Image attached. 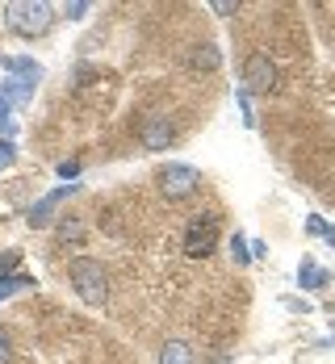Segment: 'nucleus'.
Returning a JSON list of instances; mask_svg holds the SVG:
<instances>
[{
    "instance_id": "obj_1",
    "label": "nucleus",
    "mask_w": 335,
    "mask_h": 364,
    "mask_svg": "<svg viewBox=\"0 0 335 364\" xmlns=\"http://www.w3.org/2000/svg\"><path fill=\"white\" fill-rule=\"evenodd\" d=\"M0 63H4V72H13L4 80V88H0V97L9 101V105H26L30 97H34V88L42 84V63H34L30 55H0Z\"/></svg>"
},
{
    "instance_id": "obj_2",
    "label": "nucleus",
    "mask_w": 335,
    "mask_h": 364,
    "mask_svg": "<svg viewBox=\"0 0 335 364\" xmlns=\"http://www.w3.org/2000/svg\"><path fill=\"white\" fill-rule=\"evenodd\" d=\"M4 26L17 38H42L55 26V4H46V0H13V4H4Z\"/></svg>"
},
{
    "instance_id": "obj_3",
    "label": "nucleus",
    "mask_w": 335,
    "mask_h": 364,
    "mask_svg": "<svg viewBox=\"0 0 335 364\" xmlns=\"http://www.w3.org/2000/svg\"><path fill=\"white\" fill-rule=\"evenodd\" d=\"M68 277H72V289L84 297V306H105V297H110V281H105L101 259H92V255H75L72 264H68Z\"/></svg>"
},
{
    "instance_id": "obj_4",
    "label": "nucleus",
    "mask_w": 335,
    "mask_h": 364,
    "mask_svg": "<svg viewBox=\"0 0 335 364\" xmlns=\"http://www.w3.org/2000/svg\"><path fill=\"white\" fill-rule=\"evenodd\" d=\"M218 230H223L218 214H197V218L188 222V230H185V255H193V259L214 255V247H218Z\"/></svg>"
},
{
    "instance_id": "obj_5",
    "label": "nucleus",
    "mask_w": 335,
    "mask_h": 364,
    "mask_svg": "<svg viewBox=\"0 0 335 364\" xmlns=\"http://www.w3.org/2000/svg\"><path fill=\"white\" fill-rule=\"evenodd\" d=\"M197 184H201V176H197V168H188V164H168V168H159V188H164L168 201L193 197Z\"/></svg>"
},
{
    "instance_id": "obj_6",
    "label": "nucleus",
    "mask_w": 335,
    "mask_h": 364,
    "mask_svg": "<svg viewBox=\"0 0 335 364\" xmlns=\"http://www.w3.org/2000/svg\"><path fill=\"white\" fill-rule=\"evenodd\" d=\"M281 84V75H277V63L256 50V55H248V63H243V92H272Z\"/></svg>"
},
{
    "instance_id": "obj_7",
    "label": "nucleus",
    "mask_w": 335,
    "mask_h": 364,
    "mask_svg": "<svg viewBox=\"0 0 335 364\" xmlns=\"http://www.w3.org/2000/svg\"><path fill=\"white\" fill-rule=\"evenodd\" d=\"M75 193H80V184H75V181L59 184L55 193H46V197L38 201L34 210H30V226H46V222L59 214V205H68V197H75Z\"/></svg>"
},
{
    "instance_id": "obj_8",
    "label": "nucleus",
    "mask_w": 335,
    "mask_h": 364,
    "mask_svg": "<svg viewBox=\"0 0 335 364\" xmlns=\"http://www.w3.org/2000/svg\"><path fill=\"white\" fill-rule=\"evenodd\" d=\"M327 281H331V272H327L323 264H314V259H302L298 264V285L302 289L319 293V289H327Z\"/></svg>"
},
{
    "instance_id": "obj_9",
    "label": "nucleus",
    "mask_w": 335,
    "mask_h": 364,
    "mask_svg": "<svg viewBox=\"0 0 335 364\" xmlns=\"http://www.w3.org/2000/svg\"><path fill=\"white\" fill-rule=\"evenodd\" d=\"M172 143V122L168 117H151L147 126H143V146H151V151H159V146Z\"/></svg>"
},
{
    "instance_id": "obj_10",
    "label": "nucleus",
    "mask_w": 335,
    "mask_h": 364,
    "mask_svg": "<svg viewBox=\"0 0 335 364\" xmlns=\"http://www.w3.org/2000/svg\"><path fill=\"white\" fill-rule=\"evenodd\" d=\"M159 364H193V352H188V343H181V339L164 343V352H159Z\"/></svg>"
},
{
    "instance_id": "obj_11",
    "label": "nucleus",
    "mask_w": 335,
    "mask_h": 364,
    "mask_svg": "<svg viewBox=\"0 0 335 364\" xmlns=\"http://www.w3.org/2000/svg\"><path fill=\"white\" fill-rule=\"evenodd\" d=\"M193 68H206V72H214V68H218V46H214V42H201V46L193 50Z\"/></svg>"
},
{
    "instance_id": "obj_12",
    "label": "nucleus",
    "mask_w": 335,
    "mask_h": 364,
    "mask_svg": "<svg viewBox=\"0 0 335 364\" xmlns=\"http://www.w3.org/2000/svg\"><path fill=\"white\" fill-rule=\"evenodd\" d=\"M21 289H34V277H26V272H17V277H9V281H0V301L4 297H13V293Z\"/></svg>"
},
{
    "instance_id": "obj_13",
    "label": "nucleus",
    "mask_w": 335,
    "mask_h": 364,
    "mask_svg": "<svg viewBox=\"0 0 335 364\" xmlns=\"http://www.w3.org/2000/svg\"><path fill=\"white\" fill-rule=\"evenodd\" d=\"M17 264H21V252H17V247H9V252L0 255V281L17 277Z\"/></svg>"
},
{
    "instance_id": "obj_14",
    "label": "nucleus",
    "mask_w": 335,
    "mask_h": 364,
    "mask_svg": "<svg viewBox=\"0 0 335 364\" xmlns=\"http://www.w3.org/2000/svg\"><path fill=\"white\" fill-rule=\"evenodd\" d=\"M306 230H310V235H323V239H327V243L335 247V226H327V222L319 218V214H310V218H306Z\"/></svg>"
},
{
    "instance_id": "obj_15",
    "label": "nucleus",
    "mask_w": 335,
    "mask_h": 364,
    "mask_svg": "<svg viewBox=\"0 0 335 364\" xmlns=\"http://www.w3.org/2000/svg\"><path fill=\"white\" fill-rule=\"evenodd\" d=\"M13 164H17V143L13 139H0V172L13 168Z\"/></svg>"
},
{
    "instance_id": "obj_16",
    "label": "nucleus",
    "mask_w": 335,
    "mask_h": 364,
    "mask_svg": "<svg viewBox=\"0 0 335 364\" xmlns=\"http://www.w3.org/2000/svg\"><path fill=\"white\" fill-rule=\"evenodd\" d=\"M243 243H248L243 235H235V239H230V259H235V264H252V252H248Z\"/></svg>"
},
{
    "instance_id": "obj_17",
    "label": "nucleus",
    "mask_w": 335,
    "mask_h": 364,
    "mask_svg": "<svg viewBox=\"0 0 335 364\" xmlns=\"http://www.w3.org/2000/svg\"><path fill=\"white\" fill-rule=\"evenodd\" d=\"M13 134V105L0 97V139H9Z\"/></svg>"
},
{
    "instance_id": "obj_18",
    "label": "nucleus",
    "mask_w": 335,
    "mask_h": 364,
    "mask_svg": "<svg viewBox=\"0 0 335 364\" xmlns=\"http://www.w3.org/2000/svg\"><path fill=\"white\" fill-rule=\"evenodd\" d=\"M88 9H92L88 0H72V4H68V17H72V21H84V17H88Z\"/></svg>"
},
{
    "instance_id": "obj_19",
    "label": "nucleus",
    "mask_w": 335,
    "mask_h": 364,
    "mask_svg": "<svg viewBox=\"0 0 335 364\" xmlns=\"http://www.w3.org/2000/svg\"><path fill=\"white\" fill-rule=\"evenodd\" d=\"M13 356V343H9V331H0V364H9Z\"/></svg>"
},
{
    "instance_id": "obj_20",
    "label": "nucleus",
    "mask_w": 335,
    "mask_h": 364,
    "mask_svg": "<svg viewBox=\"0 0 335 364\" xmlns=\"http://www.w3.org/2000/svg\"><path fill=\"white\" fill-rule=\"evenodd\" d=\"M210 9H214V13H218V17H230V13H235V9H239V4H230V0H214V4H210Z\"/></svg>"
},
{
    "instance_id": "obj_21",
    "label": "nucleus",
    "mask_w": 335,
    "mask_h": 364,
    "mask_svg": "<svg viewBox=\"0 0 335 364\" xmlns=\"http://www.w3.org/2000/svg\"><path fill=\"white\" fill-rule=\"evenodd\" d=\"M59 176H63V181H68V176H80V164H75V159L72 164H59Z\"/></svg>"
}]
</instances>
